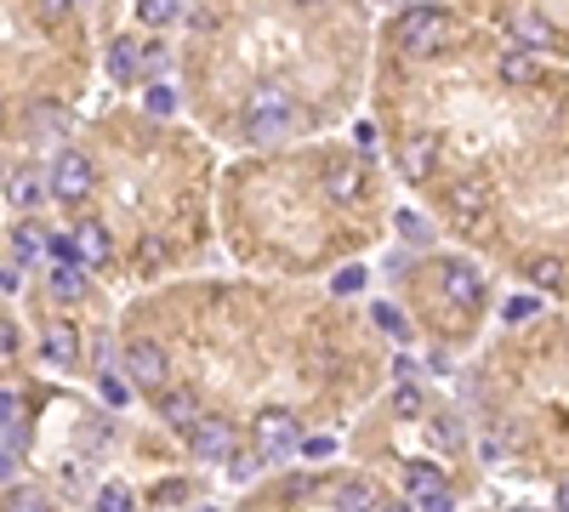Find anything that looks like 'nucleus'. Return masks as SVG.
I'll list each match as a JSON object with an SVG mask.
<instances>
[{"instance_id": "16", "label": "nucleus", "mask_w": 569, "mask_h": 512, "mask_svg": "<svg viewBox=\"0 0 569 512\" xmlns=\"http://www.w3.org/2000/svg\"><path fill=\"white\" fill-rule=\"evenodd\" d=\"M325 189H330V200H359V194H365V171H359L353 160H330Z\"/></svg>"}, {"instance_id": "22", "label": "nucleus", "mask_w": 569, "mask_h": 512, "mask_svg": "<svg viewBox=\"0 0 569 512\" xmlns=\"http://www.w3.org/2000/svg\"><path fill=\"white\" fill-rule=\"evenodd\" d=\"M142 109H149L154 120H166V114H177V86H171V80H154L149 91H142Z\"/></svg>"}, {"instance_id": "27", "label": "nucleus", "mask_w": 569, "mask_h": 512, "mask_svg": "<svg viewBox=\"0 0 569 512\" xmlns=\"http://www.w3.org/2000/svg\"><path fill=\"white\" fill-rule=\"evenodd\" d=\"M63 109H34V137H63Z\"/></svg>"}, {"instance_id": "41", "label": "nucleus", "mask_w": 569, "mask_h": 512, "mask_svg": "<svg viewBox=\"0 0 569 512\" xmlns=\"http://www.w3.org/2000/svg\"><path fill=\"white\" fill-rule=\"evenodd\" d=\"M558 512H569V479L558 484Z\"/></svg>"}, {"instance_id": "38", "label": "nucleus", "mask_w": 569, "mask_h": 512, "mask_svg": "<svg viewBox=\"0 0 569 512\" xmlns=\"http://www.w3.org/2000/svg\"><path fill=\"white\" fill-rule=\"evenodd\" d=\"M182 495H188V484H177V479H171V484H160V490H154V501H182Z\"/></svg>"}, {"instance_id": "7", "label": "nucleus", "mask_w": 569, "mask_h": 512, "mask_svg": "<svg viewBox=\"0 0 569 512\" xmlns=\"http://www.w3.org/2000/svg\"><path fill=\"white\" fill-rule=\"evenodd\" d=\"M405 490H410V501H416L421 512H450V506H456V501H450V484H445V473L433 468V461H410Z\"/></svg>"}, {"instance_id": "30", "label": "nucleus", "mask_w": 569, "mask_h": 512, "mask_svg": "<svg viewBox=\"0 0 569 512\" xmlns=\"http://www.w3.org/2000/svg\"><path fill=\"white\" fill-rule=\"evenodd\" d=\"M376 324H382L388 337H405V319H399V308H393V302H382V308H376Z\"/></svg>"}, {"instance_id": "15", "label": "nucleus", "mask_w": 569, "mask_h": 512, "mask_svg": "<svg viewBox=\"0 0 569 512\" xmlns=\"http://www.w3.org/2000/svg\"><path fill=\"white\" fill-rule=\"evenodd\" d=\"M46 285H52V297H58V302H80V297L91 291V273H86L80 262H63V268L46 273Z\"/></svg>"}, {"instance_id": "45", "label": "nucleus", "mask_w": 569, "mask_h": 512, "mask_svg": "<svg viewBox=\"0 0 569 512\" xmlns=\"http://www.w3.org/2000/svg\"><path fill=\"white\" fill-rule=\"evenodd\" d=\"M240 512H251V506H240Z\"/></svg>"}, {"instance_id": "17", "label": "nucleus", "mask_w": 569, "mask_h": 512, "mask_svg": "<svg viewBox=\"0 0 569 512\" xmlns=\"http://www.w3.org/2000/svg\"><path fill=\"white\" fill-rule=\"evenodd\" d=\"M7 194H12V205H40L46 194H52V177L46 171H12V182H7Z\"/></svg>"}, {"instance_id": "18", "label": "nucleus", "mask_w": 569, "mask_h": 512, "mask_svg": "<svg viewBox=\"0 0 569 512\" xmlns=\"http://www.w3.org/2000/svg\"><path fill=\"white\" fill-rule=\"evenodd\" d=\"M330 506H337V512H376L382 501H376L370 479H348V484H337V495H330Z\"/></svg>"}, {"instance_id": "13", "label": "nucleus", "mask_w": 569, "mask_h": 512, "mask_svg": "<svg viewBox=\"0 0 569 512\" xmlns=\"http://www.w3.org/2000/svg\"><path fill=\"white\" fill-rule=\"evenodd\" d=\"M160 415H166V428H177V433H194L200 422H206V410H200V399L194 393H160Z\"/></svg>"}, {"instance_id": "21", "label": "nucleus", "mask_w": 569, "mask_h": 512, "mask_svg": "<svg viewBox=\"0 0 569 512\" xmlns=\"http://www.w3.org/2000/svg\"><path fill=\"white\" fill-rule=\"evenodd\" d=\"M171 18H182V0H137V23L166 29Z\"/></svg>"}, {"instance_id": "42", "label": "nucleus", "mask_w": 569, "mask_h": 512, "mask_svg": "<svg viewBox=\"0 0 569 512\" xmlns=\"http://www.w3.org/2000/svg\"><path fill=\"white\" fill-rule=\"evenodd\" d=\"M376 512H410L405 501H382V506H376Z\"/></svg>"}, {"instance_id": "46", "label": "nucleus", "mask_w": 569, "mask_h": 512, "mask_svg": "<svg viewBox=\"0 0 569 512\" xmlns=\"http://www.w3.org/2000/svg\"><path fill=\"white\" fill-rule=\"evenodd\" d=\"M518 512H525V506H518Z\"/></svg>"}, {"instance_id": "9", "label": "nucleus", "mask_w": 569, "mask_h": 512, "mask_svg": "<svg viewBox=\"0 0 569 512\" xmlns=\"http://www.w3.org/2000/svg\"><path fill=\"white\" fill-rule=\"evenodd\" d=\"M233 444H240V433H233V422L228 415H206V422L188 433V450H194L200 461H228L233 455Z\"/></svg>"}, {"instance_id": "32", "label": "nucleus", "mask_w": 569, "mask_h": 512, "mask_svg": "<svg viewBox=\"0 0 569 512\" xmlns=\"http://www.w3.org/2000/svg\"><path fill=\"white\" fill-rule=\"evenodd\" d=\"M69 7H74V0H34V12H40L46 23H58V18H63Z\"/></svg>"}, {"instance_id": "19", "label": "nucleus", "mask_w": 569, "mask_h": 512, "mask_svg": "<svg viewBox=\"0 0 569 512\" xmlns=\"http://www.w3.org/2000/svg\"><path fill=\"white\" fill-rule=\"evenodd\" d=\"M12 251H18L23 262H34V257H52V234H46L40 222H18V234H12Z\"/></svg>"}, {"instance_id": "39", "label": "nucleus", "mask_w": 569, "mask_h": 512, "mask_svg": "<svg viewBox=\"0 0 569 512\" xmlns=\"http://www.w3.org/2000/svg\"><path fill=\"white\" fill-rule=\"evenodd\" d=\"M166 63V46H142V69H160Z\"/></svg>"}, {"instance_id": "2", "label": "nucleus", "mask_w": 569, "mask_h": 512, "mask_svg": "<svg viewBox=\"0 0 569 512\" xmlns=\"http://www.w3.org/2000/svg\"><path fill=\"white\" fill-rule=\"evenodd\" d=\"M291 114H297L291 91H284L279 80H268V86H257L246 98V137L251 143H273V137L291 131Z\"/></svg>"}, {"instance_id": "26", "label": "nucleus", "mask_w": 569, "mask_h": 512, "mask_svg": "<svg viewBox=\"0 0 569 512\" xmlns=\"http://www.w3.org/2000/svg\"><path fill=\"white\" fill-rule=\"evenodd\" d=\"M137 501H131V490L126 484H103L98 490V512H131Z\"/></svg>"}, {"instance_id": "10", "label": "nucleus", "mask_w": 569, "mask_h": 512, "mask_svg": "<svg viewBox=\"0 0 569 512\" xmlns=\"http://www.w3.org/2000/svg\"><path fill=\"white\" fill-rule=\"evenodd\" d=\"M74 251H80V268H86V273H91V268H109V257H114L109 228H103V222H80V228H74Z\"/></svg>"}, {"instance_id": "35", "label": "nucleus", "mask_w": 569, "mask_h": 512, "mask_svg": "<svg viewBox=\"0 0 569 512\" xmlns=\"http://www.w3.org/2000/svg\"><path fill=\"white\" fill-rule=\"evenodd\" d=\"M353 143H359V154H370V149H376V126H370V120H359V126H353Z\"/></svg>"}, {"instance_id": "4", "label": "nucleus", "mask_w": 569, "mask_h": 512, "mask_svg": "<svg viewBox=\"0 0 569 512\" xmlns=\"http://www.w3.org/2000/svg\"><path fill=\"white\" fill-rule=\"evenodd\" d=\"M46 177H52V200H63V205H80V200H91V189H98V165H91V154H80V149H63Z\"/></svg>"}, {"instance_id": "20", "label": "nucleus", "mask_w": 569, "mask_h": 512, "mask_svg": "<svg viewBox=\"0 0 569 512\" xmlns=\"http://www.w3.org/2000/svg\"><path fill=\"white\" fill-rule=\"evenodd\" d=\"M137 69H142V46H137V40H114V46H109V74H114V80H131Z\"/></svg>"}, {"instance_id": "6", "label": "nucleus", "mask_w": 569, "mask_h": 512, "mask_svg": "<svg viewBox=\"0 0 569 512\" xmlns=\"http://www.w3.org/2000/svg\"><path fill=\"white\" fill-rule=\"evenodd\" d=\"M496 205V189H490V177H456V189H450V211L461 228H479Z\"/></svg>"}, {"instance_id": "36", "label": "nucleus", "mask_w": 569, "mask_h": 512, "mask_svg": "<svg viewBox=\"0 0 569 512\" xmlns=\"http://www.w3.org/2000/svg\"><path fill=\"white\" fill-rule=\"evenodd\" d=\"M330 450H337V444H330V439H302V455H308V461H325Z\"/></svg>"}, {"instance_id": "44", "label": "nucleus", "mask_w": 569, "mask_h": 512, "mask_svg": "<svg viewBox=\"0 0 569 512\" xmlns=\"http://www.w3.org/2000/svg\"><path fill=\"white\" fill-rule=\"evenodd\" d=\"M297 7H319V0H297Z\"/></svg>"}, {"instance_id": "24", "label": "nucleus", "mask_w": 569, "mask_h": 512, "mask_svg": "<svg viewBox=\"0 0 569 512\" xmlns=\"http://www.w3.org/2000/svg\"><path fill=\"white\" fill-rule=\"evenodd\" d=\"M530 279H536L541 291H563V279H569V273H563V257H536V262H530Z\"/></svg>"}, {"instance_id": "11", "label": "nucleus", "mask_w": 569, "mask_h": 512, "mask_svg": "<svg viewBox=\"0 0 569 512\" xmlns=\"http://www.w3.org/2000/svg\"><path fill=\"white\" fill-rule=\"evenodd\" d=\"M40 359H52V364H74L80 359V331H74L69 319H52L40 331Z\"/></svg>"}, {"instance_id": "28", "label": "nucleus", "mask_w": 569, "mask_h": 512, "mask_svg": "<svg viewBox=\"0 0 569 512\" xmlns=\"http://www.w3.org/2000/svg\"><path fill=\"white\" fill-rule=\"evenodd\" d=\"M393 410H399V415H421V388H416V382H399Z\"/></svg>"}, {"instance_id": "29", "label": "nucleus", "mask_w": 569, "mask_h": 512, "mask_svg": "<svg viewBox=\"0 0 569 512\" xmlns=\"http://www.w3.org/2000/svg\"><path fill=\"white\" fill-rule=\"evenodd\" d=\"M501 319H507V324H525V319H536V297H512V302L501 308Z\"/></svg>"}, {"instance_id": "47", "label": "nucleus", "mask_w": 569, "mask_h": 512, "mask_svg": "<svg viewBox=\"0 0 569 512\" xmlns=\"http://www.w3.org/2000/svg\"><path fill=\"white\" fill-rule=\"evenodd\" d=\"M206 512H211V506H206Z\"/></svg>"}, {"instance_id": "34", "label": "nucleus", "mask_w": 569, "mask_h": 512, "mask_svg": "<svg viewBox=\"0 0 569 512\" xmlns=\"http://www.w3.org/2000/svg\"><path fill=\"white\" fill-rule=\"evenodd\" d=\"M7 353H18V324L0 319V359H7Z\"/></svg>"}, {"instance_id": "14", "label": "nucleus", "mask_w": 569, "mask_h": 512, "mask_svg": "<svg viewBox=\"0 0 569 512\" xmlns=\"http://www.w3.org/2000/svg\"><path fill=\"white\" fill-rule=\"evenodd\" d=\"M433 165H439V137L433 131H416L410 143H405V177L410 182H427V177H433Z\"/></svg>"}, {"instance_id": "5", "label": "nucleus", "mask_w": 569, "mask_h": 512, "mask_svg": "<svg viewBox=\"0 0 569 512\" xmlns=\"http://www.w3.org/2000/svg\"><path fill=\"white\" fill-rule=\"evenodd\" d=\"M166 377H171V359H166L160 342H131V348H126V382H131L137 393H160Z\"/></svg>"}, {"instance_id": "1", "label": "nucleus", "mask_w": 569, "mask_h": 512, "mask_svg": "<svg viewBox=\"0 0 569 512\" xmlns=\"http://www.w3.org/2000/svg\"><path fill=\"white\" fill-rule=\"evenodd\" d=\"M393 40H399L405 58H439L456 40V18H450V7H410L393 23Z\"/></svg>"}, {"instance_id": "40", "label": "nucleus", "mask_w": 569, "mask_h": 512, "mask_svg": "<svg viewBox=\"0 0 569 512\" xmlns=\"http://www.w3.org/2000/svg\"><path fill=\"white\" fill-rule=\"evenodd\" d=\"M12 473H18V455H12V450H0V479H12Z\"/></svg>"}, {"instance_id": "37", "label": "nucleus", "mask_w": 569, "mask_h": 512, "mask_svg": "<svg viewBox=\"0 0 569 512\" xmlns=\"http://www.w3.org/2000/svg\"><path fill=\"white\" fill-rule=\"evenodd\" d=\"M103 399H109V404H126V382H120V377H103Z\"/></svg>"}, {"instance_id": "8", "label": "nucleus", "mask_w": 569, "mask_h": 512, "mask_svg": "<svg viewBox=\"0 0 569 512\" xmlns=\"http://www.w3.org/2000/svg\"><path fill=\"white\" fill-rule=\"evenodd\" d=\"M439 285H445V297H450L456 308H467V313L485 308V273L472 268V262H461V257L439 268Z\"/></svg>"}, {"instance_id": "31", "label": "nucleus", "mask_w": 569, "mask_h": 512, "mask_svg": "<svg viewBox=\"0 0 569 512\" xmlns=\"http://www.w3.org/2000/svg\"><path fill=\"white\" fill-rule=\"evenodd\" d=\"M359 285H365V268H342L337 273V297H353Z\"/></svg>"}, {"instance_id": "43", "label": "nucleus", "mask_w": 569, "mask_h": 512, "mask_svg": "<svg viewBox=\"0 0 569 512\" xmlns=\"http://www.w3.org/2000/svg\"><path fill=\"white\" fill-rule=\"evenodd\" d=\"M7 182H12V177H7V165H0V189H7Z\"/></svg>"}, {"instance_id": "23", "label": "nucleus", "mask_w": 569, "mask_h": 512, "mask_svg": "<svg viewBox=\"0 0 569 512\" xmlns=\"http://www.w3.org/2000/svg\"><path fill=\"white\" fill-rule=\"evenodd\" d=\"M0 512H52V501H46V490H29V484H18V490H7Z\"/></svg>"}, {"instance_id": "33", "label": "nucleus", "mask_w": 569, "mask_h": 512, "mask_svg": "<svg viewBox=\"0 0 569 512\" xmlns=\"http://www.w3.org/2000/svg\"><path fill=\"white\" fill-rule=\"evenodd\" d=\"M18 393H0V428H18Z\"/></svg>"}, {"instance_id": "25", "label": "nucleus", "mask_w": 569, "mask_h": 512, "mask_svg": "<svg viewBox=\"0 0 569 512\" xmlns=\"http://www.w3.org/2000/svg\"><path fill=\"white\" fill-rule=\"evenodd\" d=\"M393 222H399V234H405L410 245H427V240H433V228H427V217H416V211H399Z\"/></svg>"}, {"instance_id": "12", "label": "nucleus", "mask_w": 569, "mask_h": 512, "mask_svg": "<svg viewBox=\"0 0 569 512\" xmlns=\"http://www.w3.org/2000/svg\"><path fill=\"white\" fill-rule=\"evenodd\" d=\"M496 69H501V86H536L541 80V52H530V46H507Z\"/></svg>"}, {"instance_id": "3", "label": "nucleus", "mask_w": 569, "mask_h": 512, "mask_svg": "<svg viewBox=\"0 0 569 512\" xmlns=\"http://www.w3.org/2000/svg\"><path fill=\"white\" fill-rule=\"evenodd\" d=\"M251 450L262 461H284V455H302V422L284 404H268L257 410V422H251Z\"/></svg>"}]
</instances>
